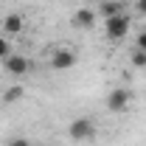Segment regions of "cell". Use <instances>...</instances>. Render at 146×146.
Wrapping results in <instances>:
<instances>
[{
    "label": "cell",
    "instance_id": "7c38bea8",
    "mask_svg": "<svg viewBox=\"0 0 146 146\" xmlns=\"http://www.w3.org/2000/svg\"><path fill=\"white\" fill-rule=\"evenodd\" d=\"M6 146H31V141H28V138H23V135H14V138H9V141H6Z\"/></svg>",
    "mask_w": 146,
    "mask_h": 146
},
{
    "label": "cell",
    "instance_id": "9a60e30c",
    "mask_svg": "<svg viewBox=\"0 0 146 146\" xmlns=\"http://www.w3.org/2000/svg\"><path fill=\"white\" fill-rule=\"evenodd\" d=\"M0 96H3V90H0Z\"/></svg>",
    "mask_w": 146,
    "mask_h": 146
},
{
    "label": "cell",
    "instance_id": "5bb4252c",
    "mask_svg": "<svg viewBox=\"0 0 146 146\" xmlns=\"http://www.w3.org/2000/svg\"><path fill=\"white\" fill-rule=\"evenodd\" d=\"M135 11L138 17H146V0H135Z\"/></svg>",
    "mask_w": 146,
    "mask_h": 146
},
{
    "label": "cell",
    "instance_id": "6da1fadb",
    "mask_svg": "<svg viewBox=\"0 0 146 146\" xmlns=\"http://www.w3.org/2000/svg\"><path fill=\"white\" fill-rule=\"evenodd\" d=\"M76 62H79V54H76V48H70V45H56V48H51V54H48L51 70H70V68H76Z\"/></svg>",
    "mask_w": 146,
    "mask_h": 146
},
{
    "label": "cell",
    "instance_id": "3957f363",
    "mask_svg": "<svg viewBox=\"0 0 146 146\" xmlns=\"http://www.w3.org/2000/svg\"><path fill=\"white\" fill-rule=\"evenodd\" d=\"M3 70L9 73V76H14V79H23V76H28V73L34 70V62H31L28 56L11 51V54L3 59Z\"/></svg>",
    "mask_w": 146,
    "mask_h": 146
},
{
    "label": "cell",
    "instance_id": "52a82bcc",
    "mask_svg": "<svg viewBox=\"0 0 146 146\" xmlns=\"http://www.w3.org/2000/svg\"><path fill=\"white\" fill-rule=\"evenodd\" d=\"M23 28H25V17H23L20 11H11V14L3 17V34H6V36L23 34Z\"/></svg>",
    "mask_w": 146,
    "mask_h": 146
},
{
    "label": "cell",
    "instance_id": "8fae6325",
    "mask_svg": "<svg viewBox=\"0 0 146 146\" xmlns=\"http://www.w3.org/2000/svg\"><path fill=\"white\" fill-rule=\"evenodd\" d=\"M9 54H11V42H9V36H6V34H0V62H3Z\"/></svg>",
    "mask_w": 146,
    "mask_h": 146
},
{
    "label": "cell",
    "instance_id": "5b68a950",
    "mask_svg": "<svg viewBox=\"0 0 146 146\" xmlns=\"http://www.w3.org/2000/svg\"><path fill=\"white\" fill-rule=\"evenodd\" d=\"M104 104H107L110 112H127L129 104H132V93L127 87H112L107 93V98H104Z\"/></svg>",
    "mask_w": 146,
    "mask_h": 146
},
{
    "label": "cell",
    "instance_id": "8992f818",
    "mask_svg": "<svg viewBox=\"0 0 146 146\" xmlns=\"http://www.w3.org/2000/svg\"><path fill=\"white\" fill-rule=\"evenodd\" d=\"M96 20H98V11L90 9V6H82L70 14V25L79 28V31H93L96 28Z\"/></svg>",
    "mask_w": 146,
    "mask_h": 146
},
{
    "label": "cell",
    "instance_id": "7a4b0ae2",
    "mask_svg": "<svg viewBox=\"0 0 146 146\" xmlns=\"http://www.w3.org/2000/svg\"><path fill=\"white\" fill-rule=\"evenodd\" d=\"M96 132H98V124L87 118V115H82V118H73L70 127H68V135H70L73 141H79V143H84V141H93L96 138Z\"/></svg>",
    "mask_w": 146,
    "mask_h": 146
},
{
    "label": "cell",
    "instance_id": "ba28073f",
    "mask_svg": "<svg viewBox=\"0 0 146 146\" xmlns=\"http://www.w3.org/2000/svg\"><path fill=\"white\" fill-rule=\"evenodd\" d=\"M96 11H98V14H101L104 20L118 17V14H124V3H121V0H101Z\"/></svg>",
    "mask_w": 146,
    "mask_h": 146
},
{
    "label": "cell",
    "instance_id": "9c48e42d",
    "mask_svg": "<svg viewBox=\"0 0 146 146\" xmlns=\"http://www.w3.org/2000/svg\"><path fill=\"white\" fill-rule=\"evenodd\" d=\"M25 96V87L23 84H14V87H6L3 90V96H0V101H6V104H14V101H20Z\"/></svg>",
    "mask_w": 146,
    "mask_h": 146
},
{
    "label": "cell",
    "instance_id": "277c9868",
    "mask_svg": "<svg viewBox=\"0 0 146 146\" xmlns=\"http://www.w3.org/2000/svg\"><path fill=\"white\" fill-rule=\"evenodd\" d=\"M129 25H132V20H129V14L124 11V14H118V17L104 20V34H107V39L118 42V39H124V36L129 34Z\"/></svg>",
    "mask_w": 146,
    "mask_h": 146
},
{
    "label": "cell",
    "instance_id": "30bf717a",
    "mask_svg": "<svg viewBox=\"0 0 146 146\" xmlns=\"http://www.w3.org/2000/svg\"><path fill=\"white\" fill-rule=\"evenodd\" d=\"M129 62L135 65V68H146V51H132V56H129Z\"/></svg>",
    "mask_w": 146,
    "mask_h": 146
},
{
    "label": "cell",
    "instance_id": "4fadbf2b",
    "mask_svg": "<svg viewBox=\"0 0 146 146\" xmlns=\"http://www.w3.org/2000/svg\"><path fill=\"white\" fill-rule=\"evenodd\" d=\"M135 48H138V51H146V31H141V34H138V39H135Z\"/></svg>",
    "mask_w": 146,
    "mask_h": 146
}]
</instances>
